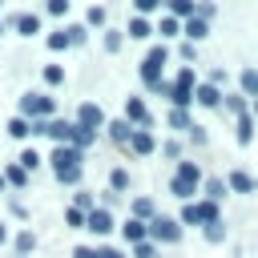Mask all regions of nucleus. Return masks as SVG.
<instances>
[{"label": "nucleus", "mask_w": 258, "mask_h": 258, "mask_svg": "<svg viewBox=\"0 0 258 258\" xmlns=\"http://www.w3.org/2000/svg\"><path fill=\"white\" fill-rule=\"evenodd\" d=\"M52 113H56V101L48 93H24L20 97V117L24 121H52Z\"/></svg>", "instance_id": "1"}, {"label": "nucleus", "mask_w": 258, "mask_h": 258, "mask_svg": "<svg viewBox=\"0 0 258 258\" xmlns=\"http://www.w3.org/2000/svg\"><path fill=\"white\" fill-rule=\"evenodd\" d=\"M198 185H202V169H198L194 161H177V173H173V181H169L173 198H194Z\"/></svg>", "instance_id": "2"}, {"label": "nucleus", "mask_w": 258, "mask_h": 258, "mask_svg": "<svg viewBox=\"0 0 258 258\" xmlns=\"http://www.w3.org/2000/svg\"><path fill=\"white\" fill-rule=\"evenodd\" d=\"M165 60H169V48H165V44H153V48H149V56L141 60V81H145L149 89H153V85H161V64H165Z\"/></svg>", "instance_id": "3"}, {"label": "nucleus", "mask_w": 258, "mask_h": 258, "mask_svg": "<svg viewBox=\"0 0 258 258\" xmlns=\"http://www.w3.org/2000/svg\"><path fill=\"white\" fill-rule=\"evenodd\" d=\"M181 222L185 226H210V222H218V202H189L181 210Z\"/></svg>", "instance_id": "4"}, {"label": "nucleus", "mask_w": 258, "mask_h": 258, "mask_svg": "<svg viewBox=\"0 0 258 258\" xmlns=\"http://www.w3.org/2000/svg\"><path fill=\"white\" fill-rule=\"evenodd\" d=\"M145 238L157 246V242H177L181 238V226L173 222V218H153L149 226H145Z\"/></svg>", "instance_id": "5"}, {"label": "nucleus", "mask_w": 258, "mask_h": 258, "mask_svg": "<svg viewBox=\"0 0 258 258\" xmlns=\"http://www.w3.org/2000/svg\"><path fill=\"white\" fill-rule=\"evenodd\" d=\"M81 161H85V153H77L73 145H56V149H52V157H48L52 173H69V169H81Z\"/></svg>", "instance_id": "6"}, {"label": "nucleus", "mask_w": 258, "mask_h": 258, "mask_svg": "<svg viewBox=\"0 0 258 258\" xmlns=\"http://www.w3.org/2000/svg\"><path fill=\"white\" fill-rule=\"evenodd\" d=\"M73 125H81V129L97 133V129H105V109H101V105H93V101H85V105L77 109V121H73Z\"/></svg>", "instance_id": "7"}, {"label": "nucleus", "mask_w": 258, "mask_h": 258, "mask_svg": "<svg viewBox=\"0 0 258 258\" xmlns=\"http://www.w3.org/2000/svg\"><path fill=\"white\" fill-rule=\"evenodd\" d=\"M125 121L137 125V129H149V109H145L141 97H129V101H125Z\"/></svg>", "instance_id": "8"}, {"label": "nucleus", "mask_w": 258, "mask_h": 258, "mask_svg": "<svg viewBox=\"0 0 258 258\" xmlns=\"http://www.w3.org/2000/svg\"><path fill=\"white\" fill-rule=\"evenodd\" d=\"M8 24H12L20 36H36V32H40V16H36V12H16Z\"/></svg>", "instance_id": "9"}, {"label": "nucleus", "mask_w": 258, "mask_h": 258, "mask_svg": "<svg viewBox=\"0 0 258 258\" xmlns=\"http://www.w3.org/2000/svg\"><path fill=\"white\" fill-rule=\"evenodd\" d=\"M85 230H93V234H109V230H113V214L97 206L93 214H85Z\"/></svg>", "instance_id": "10"}, {"label": "nucleus", "mask_w": 258, "mask_h": 258, "mask_svg": "<svg viewBox=\"0 0 258 258\" xmlns=\"http://www.w3.org/2000/svg\"><path fill=\"white\" fill-rule=\"evenodd\" d=\"M44 133H48L56 145H69V141H73V121H60V117H52V121L44 125Z\"/></svg>", "instance_id": "11"}, {"label": "nucleus", "mask_w": 258, "mask_h": 258, "mask_svg": "<svg viewBox=\"0 0 258 258\" xmlns=\"http://www.w3.org/2000/svg\"><path fill=\"white\" fill-rule=\"evenodd\" d=\"M129 149H133V153H153V149H157V141H153V133H149V129H133Z\"/></svg>", "instance_id": "12"}, {"label": "nucleus", "mask_w": 258, "mask_h": 258, "mask_svg": "<svg viewBox=\"0 0 258 258\" xmlns=\"http://www.w3.org/2000/svg\"><path fill=\"white\" fill-rule=\"evenodd\" d=\"M194 101L214 109V105H222V93H218V85H210V81H206V85H198V89H194Z\"/></svg>", "instance_id": "13"}, {"label": "nucleus", "mask_w": 258, "mask_h": 258, "mask_svg": "<svg viewBox=\"0 0 258 258\" xmlns=\"http://www.w3.org/2000/svg\"><path fill=\"white\" fill-rule=\"evenodd\" d=\"M105 129H109V137L117 141V145H129V137H133V125L121 117V121H105Z\"/></svg>", "instance_id": "14"}, {"label": "nucleus", "mask_w": 258, "mask_h": 258, "mask_svg": "<svg viewBox=\"0 0 258 258\" xmlns=\"http://www.w3.org/2000/svg\"><path fill=\"white\" fill-rule=\"evenodd\" d=\"M169 16H173V20H181V16L194 20V16H198V4H189V0H169Z\"/></svg>", "instance_id": "15"}, {"label": "nucleus", "mask_w": 258, "mask_h": 258, "mask_svg": "<svg viewBox=\"0 0 258 258\" xmlns=\"http://www.w3.org/2000/svg\"><path fill=\"white\" fill-rule=\"evenodd\" d=\"M125 32H129V36H133V40H145V36H153V24H149V20H145V16H133V20H129V28H125Z\"/></svg>", "instance_id": "16"}, {"label": "nucleus", "mask_w": 258, "mask_h": 258, "mask_svg": "<svg viewBox=\"0 0 258 258\" xmlns=\"http://www.w3.org/2000/svg\"><path fill=\"white\" fill-rule=\"evenodd\" d=\"M93 141H97V133H89V129H81V125H73V141H69V145H73L77 153H85Z\"/></svg>", "instance_id": "17"}, {"label": "nucleus", "mask_w": 258, "mask_h": 258, "mask_svg": "<svg viewBox=\"0 0 258 258\" xmlns=\"http://www.w3.org/2000/svg\"><path fill=\"white\" fill-rule=\"evenodd\" d=\"M121 234H125V242H145V222H137V218H129L125 226H121Z\"/></svg>", "instance_id": "18"}, {"label": "nucleus", "mask_w": 258, "mask_h": 258, "mask_svg": "<svg viewBox=\"0 0 258 258\" xmlns=\"http://www.w3.org/2000/svg\"><path fill=\"white\" fill-rule=\"evenodd\" d=\"M189 40H202V36H210V24L202 20V16H194V20H185V28H181Z\"/></svg>", "instance_id": "19"}, {"label": "nucleus", "mask_w": 258, "mask_h": 258, "mask_svg": "<svg viewBox=\"0 0 258 258\" xmlns=\"http://www.w3.org/2000/svg\"><path fill=\"white\" fill-rule=\"evenodd\" d=\"M169 101H173V109H185L189 101H194V89H181V85H169V93H165Z\"/></svg>", "instance_id": "20"}, {"label": "nucleus", "mask_w": 258, "mask_h": 258, "mask_svg": "<svg viewBox=\"0 0 258 258\" xmlns=\"http://www.w3.org/2000/svg\"><path fill=\"white\" fill-rule=\"evenodd\" d=\"M226 185H230V189H238V194H250V189H254V177H250V173H242V169H234Z\"/></svg>", "instance_id": "21"}, {"label": "nucleus", "mask_w": 258, "mask_h": 258, "mask_svg": "<svg viewBox=\"0 0 258 258\" xmlns=\"http://www.w3.org/2000/svg\"><path fill=\"white\" fill-rule=\"evenodd\" d=\"M133 218L137 222H153L157 214H153V202L149 198H133Z\"/></svg>", "instance_id": "22"}, {"label": "nucleus", "mask_w": 258, "mask_h": 258, "mask_svg": "<svg viewBox=\"0 0 258 258\" xmlns=\"http://www.w3.org/2000/svg\"><path fill=\"white\" fill-rule=\"evenodd\" d=\"M109 189H113V194H125V189H129V169L117 165V169L109 173Z\"/></svg>", "instance_id": "23"}, {"label": "nucleus", "mask_w": 258, "mask_h": 258, "mask_svg": "<svg viewBox=\"0 0 258 258\" xmlns=\"http://www.w3.org/2000/svg\"><path fill=\"white\" fill-rule=\"evenodd\" d=\"M32 250H36V234H32V230H20V234H16V254L24 258V254H32Z\"/></svg>", "instance_id": "24"}, {"label": "nucleus", "mask_w": 258, "mask_h": 258, "mask_svg": "<svg viewBox=\"0 0 258 258\" xmlns=\"http://www.w3.org/2000/svg\"><path fill=\"white\" fill-rule=\"evenodd\" d=\"M40 161H44V157H40V153H36V149H24V153H20V157H16V165H20V169H24V173H32V169H36V165H40Z\"/></svg>", "instance_id": "25"}, {"label": "nucleus", "mask_w": 258, "mask_h": 258, "mask_svg": "<svg viewBox=\"0 0 258 258\" xmlns=\"http://www.w3.org/2000/svg\"><path fill=\"white\" fill-rule=\"evenodd\" d=\"M4 181L16 185V189H24V185H28V173H24L20 165H8V169H4Z\"/></svg>", "instance_id": "26"}, {"label": "nucleus", "mask_w": 258, "mask_h": 258, "mask_svg": "<svg viewBox=\"0 0 258 258\" xmlns=\"http://www.w3.org/2000/svg\"><path fill=\"white\" fill-rule=\"evenodd\" d=\"M48 48H52V52H64V48H73V44H69V32H64V28L48 32Z\"/></svg>", "instance_id": "27"}, {"label": "nucleus", "mask_w": 258, "mask_h": 258, "mask_svg": "<svg viewBox=\"0 0 258 258\" xmlns=\"http://www.w3.org/2000/svg\"><path fill=\"white\" fill-rule=\"evenodd\" d=\"M8 133H12V137H32V121L12 117V121H8Z\"/></svg>", "instance_id": "28"}, {"label": "nucleus", "mask_w": 258, "mask_h": 258, "mask_svg": "<svg viewBox=\"0 0 258 258\" xmlns=\"http://www.w3.org/2000/svg\"><path fill=\"white\" fill-rule=\"evenodd\" d=\"M250 137H254V117H250V113H242V117H238V141L246 145Z\"/></svg>", "instance_id": "29"}, {"label": "nucleus", "mask_w": 258, "mask_h": 258, "mask_svg": "<svg viewBox=\"0 0 258 258\" xmlns=\"http://www.w3.org/2000/svg\"><path fill=\"white\" fill-rule=\"evenodd\" d=\"M218 198H226V181L210 177V181H206V202H218Z\"/></svg>", "instance_id": "30"}, {"label": "nucleus", "mask_w": 258, "mask_h": 258, "mask_svg": "<svg viewBox=\"0 0 258 258\" xmlns=\"http://www.w3.org/2000/svg\"><path fill=\"white\" fill-rule=\"evenodd\" d=\"M64 32H69V44H85V40H89V28H85V24H69Z\"/></svg>", "instance_id": "31"}, {"label": "nucleus", "mask_w": 258, "mask_h": 258, "mask_svg": "<svg viewBox=\"0 0 258 258\" xmlns=\"http://www.w3.org/2000/svg\"><path fill=\"white\" fill-rule=\"evenodd\" d=\"M169 125H173V129H194V125H189V113H185V109H169Z\"/></svg>", "instance_id": "32"}, {"label": "nucleus", "mask_w": 258, "mask_h": 258, "mask_svg": "<svg viewBox=\"0 0 258 258\" xmlns=\"http://www.w3.org/2000/svg\"><path fill=\"white\" fill-rule=\"evenodd\" d=\"M153 32H161V36H177V32H181V24H177L173 16H165V20H161V24L153 28Z\"/></svg>", "instance_id": "33"}, {"label": "nucleus", "mask_w": 258, "mask_h": 258, "mask_svg": "<svg viewBox=\"0 0 258 258\" xmlns=\"http://www.w3.org/2000/svg\"><path fill=\"white\" fill-rule=\"evenodd\" d=\"M133 258H157V246L145 238V242H137V246H133Z\"/></svg>", "instance_id": "34"}, {"label": "nucleus", "mask_w": 258, "mask_h": 258, "mask_svg": "<svg viewBox=\"0 0 258 258\" xmlns=\"http://www.w3.org/2000/svg\"><path fill=\"white\" fill-rule=\"evenodd\" d=\"M44 81H48V85H64V69H60V64H48V69H44Z\"/></svg>", "instance_id": "35"}, {"label": "nucleus", "mask_w": 258, "mask_h": 258, "mask_svg": "<svg viewBox=\"0 0 258 258\" xmlns=\"http://www.w3.org/2000/svg\"><path fill=\"white\" fill-rule=\"evenodd\" d=\"M64 222H69L73 230H85V214H81V210H73V206L64 210Z\"/></svg>", "instance_id": "36"}, {"label": "nucleus", "mask_w": 258, "mask_h": 258, "mask_svg": "<svg viewBox=\"0 0 258 258\" xmlns=\"http://www.w3.org/2000/svg\"><path fill=\"white\" fill-rule=\"evenodd\" d=\"M85 20H89V24H97V28H101V24H105V8H101V4H93V8H89V12H85Z\"/></svg>", "instance_id": "37"}, {"label": "nucleus", "mask_w": 258, "mask_h": 258, "mask_svg": "<svg viewBox=\"0 0 258 258\" xmlns=\"http://www.w3.org/2000/svg\"><path fill=\"white\" fill-rule=\"evenodd\" d=\"M121 40H125V36H121L117 28H109V32H105V48H109V52H117V48H121Z\"/></svg>", "instance_id": "38"}, {"label": "nucleus", "mask_w": 258, "mask_h": 258, "mask_svg": "<svg viewBox=\"0 0 258 258\" xmlns=\"http://www.w3.org/2000/svg\"><path fill=\"white\" fill-rule=\"evenodd\" d=\"M222 238H226L222 222H210V226H206V242H222Z\"/></svg>", "instance_id": "39"}, {"label": "nucleus", "mask_w": 258, "mask_h": 258, "mask_svg": "<svg viewBox=\"0 0 258 258\" xmlns=\"http://www.w3.org/2000/svg\"><path fill=\"white\" fill-rule=\"evenodd\" d=\"M242 89L258 97V73H254V69H250V73H242Z\"/></svg>", "instance_id": "40"}, {"label": "nucleus", "mask_w": 258, "mask_h": 258, "mask_svg": "<svg viewBox=\"0 0 258 258\" xmlns=\"http://www.w3.org/2000/svg\"><path fill=\"white\" fill-rule=\"evenodd\" d=\"M69 12V0H48V16H64Z\"/></svg>", "instance_id": "41"}, {"label": "nucleus", "mask_w": 258, "mask_h": 258, "mask_svg": "<svg viewBox=\"0 0 258 258\" xmlns=\"http://www.w3.org/2000/svg\"><path fill=\"white\" fill-rule=\"evenodd\" d=\"M173 85H181V89H194V69H181V73H177V81H173Z\"/></svg>", "instance_id": "42"}, {"label": "nucleus", "mask_w": 258, "mask_h": 258, "mask_svg": "<svg viewBox=\"0 0 258 258\" xmlns=\"http://www.w3.org/2000/svg\"><path fill=\"white\" fill-rule=\"evenodd\" d=\"M56 181H60V185H77V181H81V169H69V173H56Z\"/></svg>", "instance_id": "43"}, {"label": "nucleus", "mask_w": 258, "mask_h": 258, "mask_svg": "<svg viewBox=\"0 0 258 258\" xmlns=\"http://www.w3.org/2000/svg\"><path fill=\"white\" fill-rule=\"evenodd\" d=\"M149 12H157V0H137V16H149Z\"/></svg>", "instance_id": "44"}, {"label": "nucleus", "mask_w": 258, "mask_h": 258, "mask_svg": "<svg viewBox=\"0 0 258 258\" xmlns=\"http://www.w3.org/2000/svg\"><path fill=\"white\" fill-rule=\"evenodd\" d=\"M97 258H125V254L113 250V246H97Z\"/></svg>", "instance_id": "45"}, {"label": "nucleus", "mask_w": 258, "mask_h": 258, "mask_svg": "<svg viewBox=\"0 0 258 258\" xmlns=\"http://www.w3.org/2000/svg\"><path fill=\"white\" fill-rule=\"evenodd\" d=\"M73 258H97V250H93V246H77V250H73Z\"/></svg>", "instance_id": "46"}, {"label": "nucleus", "mask_w": 258, "mask_h": 258, "mask_svg": "<svg viewBox=\"0 0 258 258\" xmlns=\"http://www.w3.org/2000/svg\"><path fill=\"white\" fill-rule=\"evenodd\" d=\"M4 242H8V226L0 222V246H4Z\"/></svg>", "instance_id": "47"}, {"label": "nucleus", "mask_w": 258, "mask_h": 258, "mask_svg": "<svg viewBox=\"0 0 258 258\" xmlns=\"http://www.w3.org/2000/svg\"><path fill=\"white\" fill-rule=\"evenodd\" d=\"M4 28H8V20H4V16H0V36H4Z\"/></svg>", "instance_id": "48"}, {"label": "nucleus", "mask_w": 258, "mask_h": 258, "mask_svg": "<svg viewBox=\"0 0 258 258\" xmlns=\"http://www.w3.org/2000/svg\"><path fill=\"white\" fill-rule=\"evenodd\" d=\"M4 185H8V181H4V173H0V194H4Z\"/></svg>", "instance_id": "49"}, {"label": "nucleus", "mask_w": 258, "mask_h": 258, "mask_svg": "<svg viewBox=\"0 0 258 258\" xmlns=\"http://www.w3.org/2000/svg\"><path fill=\"white\" fill-rule=\"evenodd\" d=\"M254 113H258V101H254Z\"/></svg>", "instance_id": "50"}, {"label": "nucleus", "mask_w": 258, "mask_h": 258, "mask_svg": "<svg viewBox=\"0 0 258 258\" xmlns=\"http://www.w3.org/2000/svg\"><path fill=\"white\" fill-rule=\"evenodd\" d=\"M16 258H20V254H16Z\"/></svg>", "instance_id": "51"}]
</instances>
